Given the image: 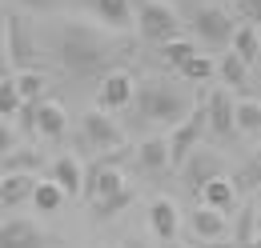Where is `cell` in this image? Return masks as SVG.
<instances>
[{
	"label": "cell",
	"mask_w": 261,
	"mask_h": 248,
	"mask_svg": "<svg viewBox=\"0 0 261 248\" xmlns=\"http://www.w3.org/2000/svg\"><path fill=\"white\" fill-rule=\"evenodd\" d=\"M257 84H261V72H257Z\"/></svg>",
	"instance_id": "obj_38"
},
{
	"label": "cell",
	"mask_w": 261,
	"mask_h": 248,
	"mask_svg": "<svg viewBox=\"0 0 261 248\" xmlns=\"http://www.w3.org/2000/svg\"><path fill=\"white\" fill-rule=\"evenodd\" d=\"M181 176H185V184L189 192H205V184H213L217 176H225V160L217 152H205V148H197L189 160H185V168H181Z\"/></svg>",
	"instance_id": "obj_10"
},
{
	"label": "cell",
	"mask_w": 261,
	"mask_h": 248,
	"mask_svg": "<svg viewBox=\"0 0 261 248\" xmlns=\"http://www.w3.org/2000/svg\"><path fill=\"white\" fill-rule=\"evenodd\" d=\"M20 108H24V100L16 92V72H4V80H0V116L12 120V116H20Z\"/></svg>",
	"instance_id": "obj_25"
},
{
	"label": "cell",
	"mask_w": 261,
	"mask_h": 248,
	"mask_svg": "<svg viewBox=\"0 0 261 248\" xmlns=\"http://www.w3.org/2000/svg\"><path fill=\"white\" fill-rule=\"evenodd\" d=\"M237 16L245 24H257L261 28V0H237Z\"/></svg>",
	"instance_id": "obj_32"
},
{
	"label": "cell",
	"mask_w": 261,
	"mask_h": 248,
	"mask_svg": "<svg viewBox=\"0 0 261 248\" xmlns=\"http://www.w3.org/2000/svg\"><path fill=\"white\" fill-rule=\"evenodd\" d=\"M193 32H197V40H205L209 48H225V44H233V32H237V24L229 20L221 8L201 4V8L193 12Z\"/></svg>",
	"instance_id": "obj_8"
},
{
	"label": "cell",
	"mask_w": 261,
	"mask_h": 248,
	"mask_svg": "<svg viewBox=\"0 0 261 248\" xmlns=\"http://www.w3.org/2000/svg\"><path fill=\"white\" fill-rule=\"evenodd\" d=\"M245 72H249V64L241 60L237 52H225V56H221V64H217V76L225 80L229 88H245Z\"/></svg>",
	"instance_id": "obj_26"
},
{
	"label": "cell",
	"mask_w": 261,
	"mask_h": 248,
	"mask_svg": "<svg viewBox=\"0 0 261 248\" xmlns=\"http://www.w3.org/2000/svg\"><path fill=\"white\" fill-rule=\"evenodd\" d=\"M233 4H237V0H233Z\"/></svg>",
	"instance_id": "obj_39"
},
{
	"label": "cell",
	"mask_w": 261,
	"mask_h": 248,
	"mask_svg": "<svg viewBox=\"0 0 261 248\" xmlns=\"http://www.w3.org/2000/svg\"><path fill=\"white\" fill-rule=\"evenodd\" d=\"M29 4H44V0H29Z\"/></svg>",
	"instance_id": "obj_37"
},
{
	"label": "cell",
	"mask_w": 261,
	"mask_h": 248,
	"mask_svg": "<svg viewBox=\"0 0 261 248\" xmlns=\"http://www.w3.org/2000/svg\"><path fill=\"white\" fill-rule=\"evenodd\" d=\"M253 248H261V236H257V240H253Z\"/></svg>",
	"instance_id": "obj_36"
},
{
	"label": "cell",
	"mask_w": 261,
	"mask_h": 248,
	"mask_svg": "<svg viewBox=\"0 0 261 248\" xmlns=\"http://www.w3.org/2000/svg\"><path fill=\"white\" fill-rule=\"evenodd\" d=\"M149 228L157 232V240H161V244H173V240H177L181 212H177V204H173L169 196H157V200L149 204Z\"/></svg>",
	"instance_id": "obj_14"
},
{
	"label": "cell",
	"mask_w": 261,
	"mask_h": 248,
	"mask_svg": "<svg viewBox=\"0 0 261 248\" xmlns=\"http://www.w3.org/2000/svg\"><path fill=\"white\" fill-rule=\"evenodd\" d=\"M81 148H93V156L125 148V128L113 120L105 108H93V112H85V120H81Z\"/></svg>",
	"instance_id": "obj_5"
},
{
	"label": "cell",
	"mask_w": 261,
	"mask_h": 248,
	"mask_svg": "<svg viewBox=\"0 0 261 248\" xmlns=\"http://www.w3.org/2000/svg\"><path fill=\"white\" fill-rule=\"evenodd\" d=\"M4 56H8V68L4 72H24V68H36L40 56L29 44V36L20 28V16L16 12H4Z\"/></svg>",
	"instance_id": "obj_7"
},
{
	"label": "cell",
	"mask_w": 261,
	"mask_h": 248,
	"mask_svg": "<svg viewBox=\"0 0 261 248\" xmlns=\"http://www.w3.org/2000/svg\"><path fill=\"white\" fill-rule=\"evenodd\" d=\"M44 164V156L36 152V148H12V152L0 156V168L4 172H36Z\"/></svg>",
	"instance_id": "obj_23"
},
{
	"label": "cell",
	"mask_w": 261,
	"mask_h": 248,
	"mask_svg": "<svg viewBox=\"0 0 261 248\" xmlns=\"http://www.w3.org/2000/svg\"><path fill=\"white\" fill-rule=\"evenodd\" d=\"M205 112H209V132H213V136L233 140V136L241 132V128H237V104H233L229 88H213V92L205 96Z\"/></svg>",
	"instance_id": "obj_9"
},
{
	"label": "cell",
	"mask_w": 261,
	"mask_h": 248,
	"mask_svg": "<svg viewBox=\"0 0 261 248\" xmlns=\"http://www.w3.org/2000/svg\"><path fill=\"white\" fill-rule=\"evenodd\" d=\"M253 204H257V208H261V188H257V200H253Z\"/></svg>",
	"instance_id": "obj_34"
},
{
	"label": "cell",
	"mask_w": 261,
	"mask_h": 248,
	"mask_svg": "<svg viewBox=\"0 0 261 248\" xmlns=\"http://www.w3.org/2000/svg\"><path fill=\"white\" fill-rule=\"evenodd\" d=\"M201 204L205 208H213V212H233L237 208V184L229 180V176H217L213 184H205V192H201Z\"/></svg>",
	"instance_id": "obj_17"
},
{
	"label": "cell",
	"mask_w": 261,
	"mask_h": 248,
	"mask_svg": "<svg viewBox=\"0 0 261 248\" xmlns=\"http://www.w3.org/2000/svg\"><path fill=\"white\" fill-rule=\"evenodd\" d=\"M165 248H181V244H177V240H173V244H165Z\"/></svg>",
	"instance_id": "obj_35"
},
{
	"label": "cell",
	"mask_w": 261,
	"mask_h": 248,
	"mask_svg": "<svg viewBox=\"0 0 261 248\" xmlns=\"http://www.w3.org/2000/svg\"><path fill=\"white\" fill-rule=\"evenodd\" d=\"M121 248H149V244H145L141 236H125V244H121Z\"/></svg>",
	"instance_id": "obj_33"
},
{
	"label": "cell",
	"mask_w": 261,
	"mask_h": 248,
	"mask_svg": "<svg viewBox=\"0 0 261 248\" xmlns=\"http://www.w3.org/2000/svg\"><path fill=\"white\" fill-rule=\"evenodd\" d=\"M53 180L65 188L68 200H76V196H85V172H81V164H76V156H57V164H53Z\"/></svg>",
	"instance_id": "obj_16"
},
{
	"label": "cell",
	"mask_w": 261,
	"mask_h": 248,
	"mask_svg": "<svg viewBox=\"0 0 261 248\" xmlns=\"http://www.w3.org/2000/svg\"><path fill=\"white\" fill-rule=\"evenodd\" d=\"M57 60L65 64L68 76H97V72H113V40L100 32L85 28V24H65L61 40H57Z\"/></svg>",
	"instance_id": "obj_2"
},
{
	"label": "cell",
	"mask_w": 261,
	"mask_h": 248,
	"mask_svg": "<svg viewBox=\"0 0 261 248\" xmlns=\"http://www.w3.org/2000/svg\"><path fill=\"white\" fill-rule=\"evenodd\" d=\"M233 184H237V192H257L261 188V152H253V160L237 172V176H229Z\"/></svg>",
	"instance_id": "obj_29"
},
{
	"label": "cell",
	"mask_w": 261,
	"mask_h": 248,
	"mask_svg": "<svg viewBox=\"0 0 261 248\" xmlns=\"http://www.w3.org/2000/svg\"><path fill=\"white\" fill-rule=\"evenodd\" d=\"M205 132H209V112H205V100H197L193 116H189V120H181L173 132H169V156H173V168H177V172H181V168H185V160L201 148Z\"/></svg>",
	"instance_id": "obj_4"
},
{
	"label": "cell",
	"mask_w": 261,
	"mask_h": 248,
	"mask_svg": "<svg viewBox=\"0 0 261 248\" xmlns=\"http://www.w3.org/2000/svg\"><path fill=\"white\" fill-rule=\"evenodd\" d=\"M65 200H68V196H65V188L57 184V180H40V184H36V196H33V208H36V212H44V216H53Z\"/></svg>",
	"instance_id": "obj_22"
},
{
	"label": "cell",
	"mask_w": 261,
	"mask_h": 248,
	"mask_svg": "<svg viewBox=\"0 0 261 248\" xmlns=\"http://www.w3.org/2000/svg\"><path fill=\"white\" fill-rule=\"evenodd\" d=\"M133 204V188H125L121 196H109V200H100V204H89L93 208V216L97 220H109V216H117V212H125Z\"/></svg>",
	"instance_id": "obj_31"
},
{
	"label": "cell",
	"mask_w": 261,
	"mask_h": 248,
	"mask_svg": "<svg viewBox=\"0 0 261 248\" xmlns=\"http://www.w3.org/2000/svg\"><path fill=\"white\" fill-rule=\"evenodd\" d=\"M137 28L141 36L149 40V44H173V40H181V16L173 12V4H165V0H145L141 4V12H137Z\"/></svg>",
	"instance_id": "obj_3"
},
{
	"label": "cell",
	"mask_w": 261,
	"mask_h": 248,
	"mask_svg": "<svg viewBox=\"0 0 261 248\" xmlns=\"http://www.w3.org/2000/svg\"><path fill=\"white\" fill-rule=\"evenodd\" d=\"M189 56H197V44H193V40H185V36L161 48V60L169 64V68H177V72L185 68V60H189Z\"/></svg>",
	"instance_id": "obj_27"
},
{
	"label": "cell",
	"mask_w": 261,
	"mask_h": 248,
	"mask_svg": "<svg viewBox=\"0 0 261 248\" xmlns=\"http://www.w3.org/2000/svg\"><path fill=\"white\" fill-rule=\"evenodd\" d=\"M189 228H193V236L197 240H205V244H213V248H229V216L225 212H213V208H197V212H189Z\"/></svg>",
	"instance_id": "obj_11"
},
{
	"label": "cell",
	"mask_w": 261,
	"mask_h": 248,
	"mask_svg": "<svg viewBox=\"0 0 261 248\" xmlns=\"http://www.w3.org/2000/svg\"><path fill=\"white\" fill-rule=\"evenodd\" d=\"M193 96L189 88H181V84H173V80H161V76H153V80H141L137 84V100H133L129 108V120L133 124H177L189 120L193 116Z\"/></svg>",
	"instance_id": "obj_1"
},
{
	"label": "cell",
	"mask_w": 261,
	"mask_h": 248,
	"mask_svg": "<svg viewBox=\"0 0 261 248\" xmlns=\"http://www.w3.org/2000/svg\"><path fill=\"white\" fill-rule=\"evenodd\" d=\"M0 248H48V240H44V232L36 228L33 220L8 216L4 228H0Z\"/></svg>",
	"instance_id": "obj_13"
},
{
	"label": "cell",
	"mask_w": 261,
	"mask_h": 248,
	"mask_svg": "<svg viewBox=\"0 0 261 248\" xmlns=\"http://www.w3.org/2000/svg\"><path fill=\"white\" fill-rule=\"evenodd\" d=\"M68 132V112L61 100H40L36 104V136L44 140H61Z\"/></svg>",
	"instance_id": "obj_15"
},
{
	"label": "cell",
	"mask_w": 261,
	"mask_h": 248,
	"mask_svg": "<svg viewBox=\"0 0 261 248\" xmlns=\"http://www.w3.org/2000/svg\"><path fill=\"white\" fill-rule=\"evenodd\" d=\"M257 204H245L241 212H237V228H233V240H237V248H253V240H257Z\"/></svg>",
	"instance_id": "obj_24"
},
{
	"label": "cell",
	"mask_w": 261,
	"mask_h": 248,
	"mask_svg": "<svg viewBox=\"0 0 261 248\" xmlns=\"http://www.w3.org/2000/svg\"><path fill=\"white\" fill-rule=\"evenodd\" d=\"M237 128L241 132H261V100H241L237 104Z\"/></svg>",
	"instance_id": "obj_30"
},
{
	"label": "cell",
	"mask_w": 261,
	"mask_h": 248,
	"mask_svg": "<svg viewBox=\"0 0 261 248\" xmlns=\"http://www.w3.org/2000/svg\"><path fill=\"white\" fill-rule=\"evenodd\" d=\"M93 4H97L100 20H105L113 32L133 28V4H129V0H93Z\"/></svg>",
	"instance_id": "obj_19"
},
{
	"label": "cell",
	"mask_w": 261,
	"mask_h": 248,
	"mask_svg": "<svg viewBox=\"0 0 261 248\" xmlns=\"http://www.w3.org/2000/svg\"><path fill=\"white\" fill-rule=\"evenodd\" d=\"M137 164L141 172H161V168H173V156H169V136H153L137 148Z\"/></svg>",
	"instance_id": "obj_18"
},
{
	"label": "cell",
	"mask_w": 261,
	"mask_h": 248,
	"mask_svg": "<svg viewBox=\"0 0 261 248\" xmlns=\"http://www.w3.org/2000/svg\"><path fill=\"white\" fill-rule=\"evenodd\" d=\"M44 88H48V80H44L40 68H24V72H16V92H20L24 104H40V100H48Z\"/></svg>",
	"instance_id": "obj_21"
},
{
	"label": "cell",
	"mask_w": 261,
	"mask_h": 248,
	"mask_svg": "<svg viewBox=\"0 0 261 248\" xmlns=\"http://www.w3.org/2000/svg\"><path fill=\"white\" fill-rule=\"evenodd\" d=\"M181 80H189V84H205V80H213V56H189L185 68H181Z\"/></svg>",
	"instance_id": "obj_28"
},
{
	"label": "cell",
	"mask_w": 261,
	"mask_h": 248,
	"mask_svg": "<svg viewBox=\"0 0 261 248\" xmlns=\"http://www.w3.org/2000/svg\"><path fill=\"white\" fill-rule=\"evenodd\" d=\"M133 100H137V76L129 68H113V72L100 76L97 108H105V112H129Z\"/></svg>",
	"instance_id": "obj_6"
},
{
	"label": "cell",
	"mask_w": 261,
	"mask_h": 248,
	"mask_svg": "<svg viewBox=\"0 0 261 248\" xmlns=\"http://www.w3.org/2000/svg\"><path fill=\"white\" fill-rule=\"evenodd\" d=\"M36 184H40L36 172H4V180H0V208L16 212L20 204H33Z\"/></svg>",
	"instance_id": "obj_12"
},
{
	"label": "cell",
	"mask_w": 261,
	"mask_h": 248,
	"mask_svg": "<svg viewBox=\"0 0 261 248\" xmlns=\"http://www.w3.org/2000/svg\"><path fill=\"white\" fill-rule=\"evenodd\" d=\"M233 52L245 64H257V56H261V28L257 24H237V32H233Z\"/></svg>",
	"instance_id": "obj_20"
}]
</instances>
